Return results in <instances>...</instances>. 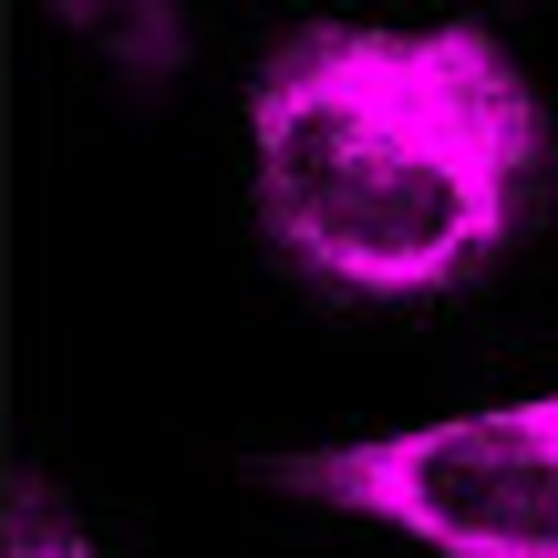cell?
I'll list each match as a JSON object with an SVG mask.
<instances>
[{
	"label": "cell",
	"instance_id": "2",
	"mask_svg": "<svg viewBox=\"0 0 558 558\" xmlns=\"http://www.w3.org/2000/svg\"><path fill=\"white\" fill-rule=\"evenodd\" d=\"M269 476L435 558H558V393L331 445V456H279Z\"/></svg>",
	"mask_w": 558,
	"mask_h": 558
},
{
	"label": "cell",
	"instance_id": "3",
	"mask_svg": "<svg viewBox=\"0 0 558 558\" xmlns=\"http://www.w3.org/2000/svg\"><path fill=\"white\" fill-rule=\"evenodd\" d=\"M0 558H94V538H83L52 497H11V538H0Z\"/></svg>",
	"mask_w": 558,
	"mask_h": 558
},
{
	"label": "cell",
	"instance_id": "1",
	"mask_svg": "<svg viewBox=\"0 0 558 558\" xmlns=\"http://www.w3.org/2000/svg\"><path fill=\"white\" fill-rule=\"evenodd\" d=\"M248 177L279 259L341 300H445L548 197L538 83L476 21H311L248 83Z\"/></svg>",
	"mask_w": 558,
	"mask_h": 558
}]
</instances>
